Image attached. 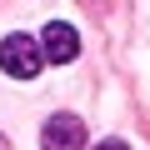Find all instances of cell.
I'll list each match as a JSON object with an SVG mask.
<instances>
[{"label": "cell", "instance_id": "cell-5", "mask_svg": "<svg viewBox=\"0 0 150 150\" xmlns=\"http://www.w3.org/2000/svg\"><path fill=\"white\" fill-rule=\"evenodd\" d=\"M0 150H10V140H5V135H0Z\"/></svg>", "mask_w": 150, "mask_h": 150}, {"label": "cell", "instance_id": "cell-2", "mask_svg": "<svg viewBox=\"0 0 150 150\" xmlns=\"http://www.w3.org/2000/svg\"><path fill=\"white\" fill-rule=\"evenodd\" d=\"M40 150H85V125L75 115H50L40 130Z\"/></svg>", "mask_w": 150, "mask_h": 150}, {"label": "cell", "instance_id": "cell-3", "mask_svg": "<svg viewBox=\"0 0 150 150\" xmlns=\"http://www.w3.org/2000/svg\"><path fill=\"white\" fill-rule=\"evenodd\" d=\"M40 55H50L55 65L75 60V55H80V35H75V25H65V20L45 25V35H40Z\"/></svg>", "mask_w": 150, "mask_h": 150}, {"label": "cell", "instance_id": "cell-4", "mask_svg": "<svg viewBox=\"0 0 150 150\" xmlns=\"http://www.w3.org/2000/svg\"><path fill=\"white\" fill-rule=\"evenodd\" d=\"M95 150H130L125 140H105V145H95Z\"/></svg>", "mask_w": 150, "mask_h": 150}, {"label": "cell", "instance_id": "cell-1", "mask_svg": "<svg viewBox=\"0 0 150 150\" xmlns=\"http://www.w3.org/2000/svg\"><path fill=\"white\" fill-rule=\"evenodd\" d=\"M40 40H30V35H5V40H0V65H5L10 75H15V80H35V75H40Z\"/></svg>", "mask_w": 150, "mask_h": 150}]
</instances>
